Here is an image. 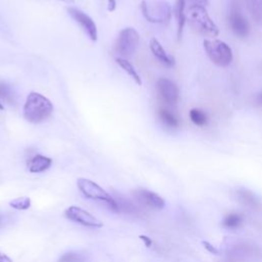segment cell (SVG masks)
I'll list each match as a JSON object with an SVG mask.
<instances>
[{
  "mask_svg": "<svg viewBox=\"0 0 262 262\" xmlns=\"http://www.w3.org/2000/svg\"><path fill=\"white\" fill-rule=\"evenodd\" d=\"M53 112L51 101L41 94L32 91L26 98L23 115L32 124H41L48 120Z\"/></svg>",
  "mask_w": 262,
  "mask_h": 262,
  "instance_id": "obj_1",
  "label": "cell"
},
{
  "mask_svg": "<svg viewBox=\"0 0 262 262\" xmlns=\"http://www.w3.org/2000/svg\"><path fill=\"white\" fill-rule=\"evenodd\" d=\"M188 19L191 28L204 37L218 36L219 29L209 17L204 6L193 5L189 8Z\"/></svg>",
  "mask_w": 262,
  "mask_h": 262,
  "instance_id": "obj_2",
  "label": "cell"
},
{
  "mask_svg": "<svg viewBox=\"0 0 262 262\" xmlns=\"http://www.w3.org/2000/svg\"><path fill=\"white\" fill-rule=\"evenodd\" d=\"M77 187L82 195L93 201H98L105 203L107 206L114 212L120 213L118 203L108 191H106L101 187H99L95 181L87 178H78Z\"/></svg>",
  "mask_w": 262,
  "mask_h": 262,
  "instance_id": "obj_3",
  "label": "cell"
},
{
  "mask_svg": "<svg viewBox=\"0 0 262 262\" xmlns=\"http://www.w3.org/2000/svg\"><path fill=\"white\" fill-rule=\"evenodd\" d=\"M141 9L147 22L154 24H168L171 18V7L163 0H154L152 2L143 1Z\"/></svg>",
  "mask_w": 262,
  "mask_h": 262,
  "instance_id": "obj_4",
  "label": "cell"
},
{
  "mask_svg": "<svg viewBox=\"0 0 262 262\" xmlns=\"http://www.w3.org/2000/svg\"><path fill=\"white\" fill-rule=\"evenodd\" d=\"M204 48L214 65L221 68L231 65L233 51L225 42L221 40H204Z\"/></svg>",
  "mask_w": 262,
  "mask_h": 262,
  "instance_id": "obj_5",
  "label": "cell"
},
{
  "mask_svg": "<svg viewBox=\"0 0 262 262\" xmlns=\"http://www.w3.org/2000/svg\"><path fill=\"white\" fill-rule=\"evenodd\" d=\"M140 45V34L134 28L128 27L123 29L115 42V51L119 58L126 59L133 55Z\"/></svg>",
  "mask_w": 262,
  "mask_h": 262,
  "instance_id": "obj_6",
  "label": "cell"
},
{
  "mask_svg": "<svg viewBox=\"0 0 262 262\" xmlns=\"http://www.w3.org/2000/svg\"><path fill=\"white\" fill-rule=\"evenodd\" d=\"M68 15H69L77 24L81 27L83 32L86 34L87 37L95 42L97 40V27L95 25V21L91 19L87 14L81 9L76 7H68L67 8Z\"/></svg>",
  "mask_w": 262,
  "mask_h": 262,
  "instance_id": "obj_7",
  "label": "cell"
},
{
  "mask_svg": "<svg viewBox=\"0 0 262 262\" xmlns=\"http://www.w3.org/2000/svg\"><path fill=\"white\" fill-rule=\"evenodd\" d=\"M65 215L69 220L86 227H91V229H99L102 226V222L95 215L80 207L71 206L65 211Z\"/></svg>",
  "mask_w": 262,
  "mask_h": 262,
  "instance_id": "obj_8",
  "label": "cell"
},
{
  "mask_svg": "<svg viewBox=\"0 0 262 262\" xmlns=\"http://www.w3.org/2000/svg\"><path fill=\"white\" fill-rule=\"evenodd\" d=\"M157 93L160 98L168 105H174L179 98V90L177 85L166 78L159 79L156 84Z\"/></svg>",
  "mask_w": 262,
  "mask_h": 262,
  "instance_id": "obj_9",
  "label": "cell"
},
{
  "mask_svg": "<svg viewBox=\"0 0 262 262\" xmlns=\"http://www.w3.org/2000/svg\"><path fill=\"white\" fill-rule=\"evenodd\" d=\"M134 196L138 202L145 207L156 210H161L165 207L164 199L154 191L147 190H138L134 191Z\"/></svg>",
  "mask_w": 262,
  "mask_h": 262,
  "instance_id": "obj_10",
  "label": "cell"
},
{
  "mask_svg": "<svg viewBox=\"0 0 262 262\" xmlns=\"http://www.w3.org/2000/svg\"><path fill=\"white\" fill-rule=\"evenodd\" d=\"M230 27L232 31L238 37H246L249 32V25L247 20L240 13L236 6H233L229 17Z\"/></svg>",
  "mask_w": 262,
  "mask_h": 262,
  "instance_id": "obj_11",
  "label": "cell"
},
{
  "mask_svg": "<svg viewBox=\"0 0 262 262\" xmlns=\"http://www.w3.org/2000/svg\"><path fill=\"white\" fill-rule=\"evenodd\" d=\"M150 48L152 53L154 54L155 58L162 63L163 65H165L166 67H173L175 64L174 58L171 55H169L166 50L164 49V48L162 47V44L159 42L156 38H152L150 41Z\"/></svg>",
  "mask_w": 262,
  "mask_h": 262,
  "instance_id": "obj_12",
  "label": "cell"
},
{
  "mask_svg": "<svg viewBox=\"0 0 262 262\" xmlns=\"http://www.w3.org/2000/svg\"><path fill=\"white\" fill-rule=\"evenodd\" d=\"M52 160L50 158L42 155H36L29 161L28 169L31 173H41L50 168Z\"/></svg>",
  "mask_w": 262,
  "mask_h": 262,
  "instance_id": "obj_13",
  "label": "cell"
},
{
  "mask_svg": "<svg viewBox=\"0 0 262 262\" xmlns=\"http://www.w3.org/2000/svg\"><path fill=\"white\" fill-rule=\"evenodd\" d=\"M244 224L243 215L237 212L227 213L222 219V226L226 230H238L241 229Z\"/></svg>",
  "mask_w": 262,
  "mask_h": 262,
  "instance_id": "obj_14",
  "label": "cell"
},
{
  "mask_svg": "<svg viewBox=\"0 0 262 262\" xmlns=\"http://www.w3.org/2000/svg\"><path fill=\"white\" fill-rule=\"evenodd\" d=\"M237 196H238V201H240L242 204H244L245 206L251 207L253 209H257L261 207L259 199L254 195L252 191H250L248 190H240V191H238Z\"/></svg>",
  "mask_w": 262,
  "mask_h": 262,
  "instance_id": "obj_15",
  "label": "cell"
},
{
  "mask_svg": "<svg viewBox=\"0 0 262 262\" xmlns=\"http://www.w3.org/2000/svg\"><path fill=\"white\" fill-rule=\"evenodd\" d=\"M186 0H177L176 6H175V17L177 20V38L180 40L182 31H184V27L186 24Z\"/></svg>",
  "mask_w": 262,
  "mask_h": 262,
  "instance_id": "obj_16",
  "label": "cell"
},
{
  "mask_svg": "<svg viewBox=\"0 0 262 262\" xmlns=\"http://www.w3.org/2000/svg\"><path fill=\"white\" fill-rule=\"evenodd\" d=\"M116 62L122 68V69L132 78V80L136 84H138V85H142L143 84L141 76L139 75L138 72H136V70H135V68L133 67V65L130 62H128V60L123 59V58H117L116 59Z\"/></svg>",
  "mask_w": 262,
  "mask_h": 262,
  "instance_id": "obj_17",
  "label": "cell"
},
{
  "mask_svg": "<svg viewBox=\"0 0 262 262\" xmlns=\"http://www.w3.org/2000/svg\"><path fill=\"white\" fill-rule=\"evenodd\" d=\"M159 118L162 121L165 126L169 128H177L179 122L177 117L172 112H170L167 109H160L159 111Z\"/></svg>",
  "mask_w": 262,
  "mask_h": 262,
  "instance_id": "obj_18",
  "label": "cell"
},
{
  "mask_svg": "<svg viewBox=\"0 0 262 262\" xmlns=\"http://www.w3.org/2000/svg\"><path fill=\"white\" fill-rule=\"evenodd\" d=\"M247 7L257 23H262V0H247Z\"/></svg>",
  "mask_w": 262,
  "mask_h": 262,
  "instance_id": "obj_19",
  "label": "cell"
},
{
  "mask_svg": "<svg viewBox=\"0 0 262 262\" xmlns=\"http://www.w3.org/2000/svg\"><path fill=\"white\" fill-rule=\"evenodd\" d=\"M190 118L193 124L198 125V126H205L208 122V117L206 113L203 112L199 109H192L190 112Z\"/></svg>",
  "mask_w": 262,
  "mask_h": 262,
  "instance_id": "obj_20",
  "label": "cell"
},
{
  "mask_svg": "<svg viewBox=\"0 0 262 262\" xmlns=\"http://www.w3.org/2000/svg\"><path fill=\"white\" fill-rule=\"evenodd\" d=\"M9 205L16 210L24 211L31 207V199L29 197H20L11 201Z\"/></svg>",
  "mask_w": 262,
  "mask_h": 262,
  "instance_id": "obj_21",
  "label": "cell"
},
{
  "mask_svg": "<svg viewBox=\"0 0 262 262\" xmlns=\"http://www.w3.org/2000/svg\"><path fill=\"white\" fill-rule=\"evenodd\" d=\"M0 98L8 102L13 100V90L9 85L2 82H0Z\"/></svg>",
  "mask_w": 262,
  "mask_h": 262,
  "instance_id": "obj_22",
  "label": "cell"
},
{
  "mask_svg": "<svg viewBox=\"0 0 262 262\" xmlns=\"http://www.w3.org/2000/svg\"><path fill=\"white\" fill-rule=\"evenodd\" d=\"M59 262H83V257L75 252L65 253L60 257Z\"/></svg>",
  "mask_w": 262,
  "mask_h": 262,
  "instance_id": "obj_23",
  "label": "cell"
},
{
  "mask_svg": "<svg viewBox=\"0 0 262 262\" xmlns=\"http://www.w3.org/2000/svg\"><path fill=\"white\" fill-rule=\"evenodd\" d=\"M203 246L210 254H213V255H218L219 254V250L216 248L214 245H212L211 243H209L207 241H203Z\"/></svg>",
  "mask_w": 262,
  "mask_h": 262,
  "instance_id": "obj_24",
  "label": "cell"
},
{
  "mask_svg": "<svg viewBox=\"0 0 262 262\" xmlns=\"http://www.w3.org/2000/svg\"><path fill=\"white\" fill-rule=\"evenodd\" d=\"M139 238H140L141 240L143 242V244H144V246H145L146 248H150V247L153 245V241H152V238H149V237H147V236L141 235Z\"/></svg>",
  "mask_w": 262,
  "mask_h": 262,
  "instance_id": "obj_25",
  "label": "cell"
},
{
  "mask_svg": "<svg viewBox=\"0 0 262 262\" xmlns=\"http://www.w3.org/2000/svg\"><path fill=\"white\" fill-rule=\"evenodd\" d=\"M190 3H191V6L198 5V6H204L208 4V0H188Z\"/></svg>",
  "mask_w": 262,
  "mask_h": 262,
  "instance_id": "obj_26",
  "label": "cell"
},
{
  "mask_svg": "<svg viewBox=\"0 0 262 262\" xmlns=\"http://www.w3.org/2000/svg\"><path fill=\"white\" fill-rule=\"evenodd\" d=\"M107 2H108V10L111 11V13L116 9V6H117L116 0H107Z\"/></svg>",
  "mask_w": 262,
  "mask_h": 262,
  "instance_id": "obj_27",
  "label": "cell"
},
{
  "mask_svg": "<svg viewBox=\"0 0 262 262\" xmlns=\"http://www.w3.org/2000/svg\"><path fill=\"white\" fill-rule=\"evenodd\" d=\"M0 262H13V260H11L7 255L0 252Z\"/></svg>",
  "mask_w": 262,
  "mask_h": 262,
  "instance_id": "obj_28",
  "label": "cell"
},
{
  "mask_svg": "<svg viewBox=\"0 0 262 262\" xmlns=\"http://www.w3.org/2000/svg\"><path fill=\"white\" fill-rule=\"evenodd\" d=\"M59 1H62V2L68 3V4H73V3L75 2V0H59Z\"/></svg>",
  "mask_w": 262,
  "mask_h": 262,
  "instance_id": "obj_29",
  "label": "cell"
},
{
  "mask_svg": "<svg viewBox=\"0 0 262 262\" xmlns=\"http://www.w3.org/2000/svg\"><path fill=\"white\" fill-rule=\"evenodd\" d=\"M257 101L259 102L260 105H262V94H260V95H258V97H257Z\"/></svg>",
  "mask_w": 262,
  "mask_h": 262,
  "instance_id": "obj_30",
  "label": "cell"
},
{
  "mask_svg": "<svg viewBox=\"0 0 262 262\" xmlns=\"http://www.w3.org/2000/svg\"><path fill=\"white\" fill-rule=\"evenodd\" d=\"M0 110H3V106L1 104H0Z\"/></svg>",
  "mask_w": 262,
  "mask_h": 262,
  "instance_id": "obj_31",
  "label": "cell"
},
{
  "mask_svg": "<svg viewBox=\"0 0 262 262\" xmlns=\"http://www.w3.org/2000/svg\"><path fill=\"white\" fill-rule=\"evenodd\" d=\"M0 222H1V213H0Z\"/></svg>",
  "mask_w": 262,
  "mask_h": 262,
  "instance_id": "obj_32",
  "label": "cell"
}]
</instances>
